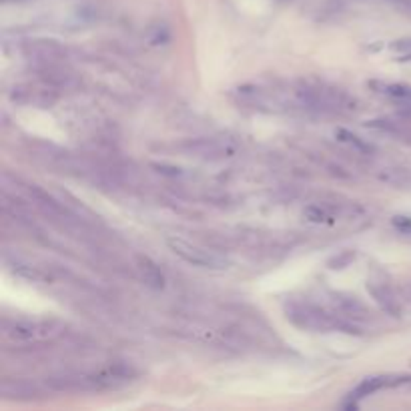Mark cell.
I'll list each match as a JSON object with an SVG mask.
<instances>
[{"label": "cell", "instance_id": "1", "mask_svg": "<svg viewBox=\"0 0 411 411\" xmlns=\"http://www.w3.org/2000/svg\"><path fill=\"white\" fill-rule=\"evenodd\" d=\"M295 109L315 114H351L357 111V100L343 90L325 80H299L293 87Z\"/></svg>", "mask_w": 411, "mask_h": 411}, {"label": "cell", "instance_id": "2", "mask_svg": "<svg viewBox=\"0 0 411 411\" xmlns=\"http://www.w3.org/2000/svg\"><path fill=\"white\" fill-rule=\"evenodd\" d=\"M285 317L289 319L295 327L311 333H359V325L347 321L343 315L335 309H325L311 301L291 299L285 303Z\"/></svg>", "mask_w": 411, "mask_h": 411}, {"label": "cell", "instance_id": "3", "mask_svg": "<svg viewBox=\"0 0 411 411\" xmlns=\"http://www.w3.org/2000/svg\"><path fill=\"white\" fill-rule=\"evenodd\" d=\"M133 378L131 367L114 365L107 371L90 373V371H63L45 379V388L56 393H89V391H102L127 383Z\"/></svg>", "mask_w": 411, "mask_h": 411}, {"label": "cell", "instance_id": "4", "mask_svg": "<svg viewBox=\"0 0 411 411\" xmlns=\"http://www.w3.org/2000/svg\"><path fill=\"white\" fill-rule=\"evenodd\" d=\"M2 339L6 343L21 345H38L48 339H55L63 333V325L56 321L45 319H4L2 321Z\"/></svg>", "mask_w": 411, "mask_h": 411}, {"label": "cell", "instance_id": "5", "mask_svg": "<svg viewBox=\"0 0 411 411\" xmlns=\"http://www.w3.org/2000/svg\"><path fill=\"white\" fill-rule=\"evenodd\" d=\"M178 151L185 156L201 159V161H223L237 153V145L231 139L223 137H203V139H191L178 146Z\"/></svg>", "mask_w": 411, "mask_h": 411}, {"label": "cell", "instance_id": "6", "mask_svg": "<svg viewBox=\"0 0 411 411\" xmlns=\"http://www.w3.org/2000/svg\"><path fill=\"white\" fill-rule=\"evenodd\" d=\"M23 55L34 67H50V65H65L68 50L50 38H31L23 43Z\"/></svg>", "mask_w": 411, "mask_h": 411}, {"label": "cell", "instance_id": "7", "mask_svg": "<svg viewBox=\"0 0 411 411\" xmlns=\"http://www.w3.org/2000/svg\"><path fill=\"white\" fill-rule=\"evenodd\" d=\"M167 245L175 255L181 257L183 261H187L189 265L203 267V269H225L227 267L225 257L215 253V251H209L205 247H199V245L187 243L183 239H169Z\"/></svg>", "mask_w": 411, "mask_h": 411}, {"label": "cell", "instance_id": "8", "mask_svg": "<svg viewBox=\"0 0 411 411\" xmlns=\"http://www.w3.org/2000/svg\"><path fill=\"white\" fill-rule=\"evenodd\" d=\"M12 102L23 105V107H38V109H46L53 107L58 99V90L50 85L43 82L38 78V82H24V85H16L14 89L9 92Z\"/></svg>", "mask_w": 411, "mask_h": 411}, {"label": "cell", "instance_id": "9", "mask_svg": "<svg viewBox=\"0 0 411 411\" xmlns=\"http://www.w3.org/2000/svg\"><path fill=\"white\" fill-rule=\"evenodd\" d=\"M367 291L371 293V297L375 299L381 311L388 313L391 317H400L401 315V299L397 295L395 287L389 283L385 273H381L379 269H373L367 277Z\"/></svg>", "mask_w": 411, "mask_h": 411}, {"label": "cell", "instance_id": "10", "mask_svg": "<svg viewBox=\"0 0 411 411\" xmlns=\"http://www.w3.org/2000/svg\"><path fill=\"white\" fill-rule=\"evenodd\" d=\"M331 309L343 315L347 321L361 325L363 321L371 319V311L363 301L356 297V295H349V293H331Z\"/></svg>", "mask_w": 411, "mask_h": 411}, {"label": "cell", "instance_id": "11", "mask_svg": "<svg viewBox=\"0 0 411 411\" xmlns=\"http://www.w3.org/2000/svg\"><path fill=\"white\" fill-rule=\"evenodd\" d=\"M403 381H405V378H391V375H378V378L363 379V381H361V383H359V385L351 391L347 407H357V403H359L361 400H365V397H369V395L378 393V391H381V389L395 388V385H400V383H403Z\"/></svg>", "mask_w": 411, "mask_h": 411}, {"label": "cell", "instance_id": "12", "mask_svg": "<svg viewBox=\"0 0 411 411\" xmlns=\"http://www.w3.org/2000/svg\"><path fill=\"white\" fill-rule=\"evenodd\" d=\"M0 395L6 400L28 401L43 395V389L33 381H26V379H4L0 383Z\"/></svg>", "mask_w": 411, "mask_h": 411}, {"label": "cell", "instance_id": "13", "mask_svg": "<svg viewBox=\"0 0 411 411\" xmlns=\"http://www.w3.org/2000/svg\"><path fill=\"white\" fill-rule=\"evenodd\" d=\"M137 269H139V275H141L145 285L153 287V289H163L165 287V273L159 269V265L153 259L139 257L137 259Z\"/></svg>", "mask_w": 411, "mask_h": 411}, {"label": "cell", "instance_id": "14", "mask_svg": "<svg viewBox=\"0 0 411 411\" xmlns=\"http://www.w3.org/2000/svg\"><path fill=\"white\" fill-rule=\"evenodd\" d=\"M379 181L388 183L395 189H411V169L401 167V165L385 167L379 173Z\"/></svg>", "mask_w": 411, "mask_h": 411}, {"label": "cell", "instance_id": "15", "mask_svg": "<svg viewBox=\"0 0 411 411\" xmlns=\"http://www.w3.org/2000/svg\"><path fill=\"white\" fill-rule=\"evenodd\" d=\"M369 87L375 90L378 95L389 97L395 100H411V89L405 85H397V82H383V80H371Z\"/></svg>", "mask_w": 411, "mask_h": 411}, {"label": "cell", "instance_id": "16", "mask_svg": "<svg viewBox=\"0 0 411 411\" xmlns=\"http://www.w3.org/2000/svg\"><path fill=\"white\" fill-rule=\"evenodd\" d=\"M335 137H341L339 141H343V143H349V145H353L356 149H359V151H371V146L365 145L363 141H359V137H356V134H351L349 131H343V129H337L335 131Z\"/></svg>", "mask_w": 411, "mask_h": 411}, {"label": "cell", "instance_id": "17", "mask_svg": "<svg viewBox=\"0 0 411 411\" xmlns=\"http://www.w3.org/2000/svg\"><path fill=\"white\" fill-rule=\"evenodd\" d=\"M353 259H356L353 251H345V253H341L339 257H335L333 261H329V265H331V269H343V267L349 265Z\"/></svg>", "mask_w": 411, "mask_h": 411}, {"label": "cell", "instance_id": "18", "mask_svg": "<svg viewBox=\"0 0 411 411\" xmlns=\"http://www.w3.org/2000/svg\"><path fill=\"white\" fill-rule=\"evenodd\" d=\"M4 4H9V2H24V0H2Z\"/></svg>", "mask_w": 411, "mask_h": 411}]
</instances>
